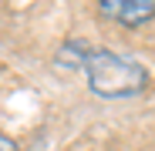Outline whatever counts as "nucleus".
Masks as SVG:
<instances>
[{"label": "nucleus", "mask_w": 155, "mask_h": 151, "mask_svg": "<svg viewBox=\"0 0 155 151\" xmlns=\"http://www.w3.org/2000/svg\"><path fill=\"white\" fill-rule=\"evenodd\" d=\"M81 67H84L88 87L98 97H132V94L145 91V84H148V71L135 57H121L105 47L84 50Z\"/></svg>", "instance_id": "nucleus-1"}, {"label": "nucleus", "mask_w": 155, "mask_h": 151, "mask_svg": "<svg viewBox=\"0 0 155 151\" xmlns=\"http://www.w3.org/2000/svg\"><path fill=\"white\" fill-rule=\"evenodd\" d=\"M98 10L115 24L138 27L155 17V0H98Z\"/></svg>", "instance_id": "nucleus-2"}, {"label": "nucleus", "mask_w": 155, "mask_h": 151, "mask_svg": "<svg viewBox=\"0 0 155 151\" xmlns=\"http://www.w3.org/2000/svg\"><path fill=\"white\" fill-rule=\"evenodd\" d=\"M0 151H17V144H14L7 134H0Z\"/></svg>", "instance_id": "nucleus-3"}]
</instances>
